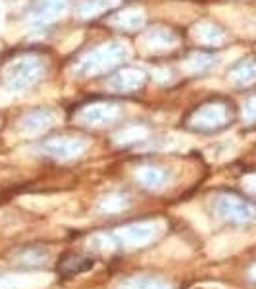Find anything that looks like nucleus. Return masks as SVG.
Returning <instances> with one entry per match:
<instances>
[{
  "label": "nucleus",
  "mask_w": 256,
  "mask_h": 289,
  "mask_svg": "<svg viewBox=\"0 0 256 289\" xmlns=\"http://www.w3.org/2000/svg\"><path fill=\"white\" fill-rule=\"evenodd\" d=\"M246 116L252 118V120H256V97L246 102Z\"/></svg>",
  "instance_id": "nucleus-5"
},
{
  "label": "nucleus",
  "mask_w": 256,
  "mask_h": 289,
  "mask_svg": "<svg viewBox=\"0 0 256 289\" xmlns=\"http://www.w3.org/2000/svg\"><path fill=\"white\" fill-rule=\"evenodd\" d=\"M41 74V66L29 60H20L10 66L4 74V83L8 89H22L29 83H33L37 76Z\"/></svg>",
  "instance_id": "nucleus-1"
},
{
  "label": "nucleus",
  "mask_w": 256,
  "mask_h": 289,
  "mask_svg": "<svg viewBox=\"0 0 256 289\" xmlns=\"http://www.w3.org/2000/svg\"><path fill=\"white\" fill-rule=\"evenodd\" d=\"M66 8V0H35L31 12L37 20H49Z\"/></svg>",
  "instance_id": "nucleus-3"
},
{
  "label": "nucleus",
  "mask_w": 256,
  "mask_h": 289,
  "mask_svg": "<svg viewBox=\"0 0 256 289\" xmlns=\"http://www.w3.org/2000/svg\"><path fill=\"white\" fill-rule=\"evenodd\" d=\"M229 79L237 87H248L256 81V60L246 58L237 62L229 72Z\"/></svg>",
  "instance_id": "nucleus-2"
},
{
  "label": "nucleus",
  "mask_w": 256,
  "mask_h": 289,
  "mask_svg": "<svg viewBox=\"0 0 256 289\" xmlns=\"http://www.w3.org/2000/svg\"><path fill=\"white\" fill-rule=\"evenodd\" d=\"M143 81V74L137 72V70H127L120 76H116V79L112 81V85L116 89H122V91H127V89H135L141 85Z\"/></svg>",
  "instance_id": "nucleus-4"
}]
</instances>
